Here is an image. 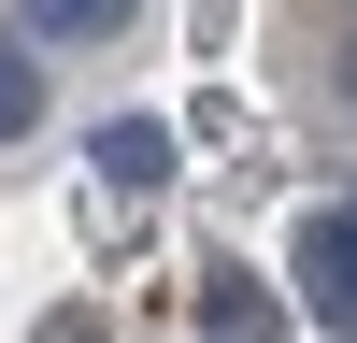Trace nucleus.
Wrapping results in <instances>:
<instances>
[{"label": "nucleus", "instance_id": "nucleus-3", "mask_svg": "<svg viewBox=\"0 0 357 343\" xmlns=\"http://www.w3.org/2000/svg\"><path fill=\"white\" fill-rule=\"evenodd\" d=\"M200 329H215V343H272V329H286V300H272V286L243 272V257H229V272L200 286Z\"/></svg>", "mask_w": 357, "mask_h": 343}, {"label": "nucleus", "instance_id": "nucleus-1", "mask_svg": "<svg viewBox=\"0 0 357 343\" xmlns=\"http://www.w3.org/2000/svg\"><path fill=\"white\" fill-rule=\"evenodd\" d=\"M286 286H301V314H314V329H343V343H357V200H343V215H301Z\"/></svg>", "mask_w": 357, "mask_h": 343}, {"label": "nucleus", "instance_id": "nucleus-2", "mask_svg": "<svg viewBox=\"0 0 357 343\" xmlns=\"http://www.w3.org/2000/svg\"><path fill=\"white\" fill-rule=\"evenodd\" d=\"M86 158H100V186H172V158H186V129H172V114H100V129H86Z\"/></svg>", "mask_w": 357, "mask_h": 343}, {"label": "nucleus", "instance_id": "nucleus-4", "mask_svg": "<svg viewBox=\"0 0 357 343\" xmlns=\"http://www.w3.org/2000/svg\"><path fill=\"white\" fill-rule=\"evenodd\" d=\"M29 43H100V29H129V0H15Z\"/></svg>", "mask_w": 357, "mask_h": 343}, {"label": "nucleus", "instance_id": "nucleus-5", "mask_svg": "<svg viewBox=\"0 0 357 343\" xmlns=\"http://www.w3.org/2000/svg\"><path fill=\"white\" fill-rule=\"evenodd\" d=\"M29 129H43V57L0 43V143H29Z\"/></svg>", "mask_w": 357, "mask_h": 343}, {"label": "nucleus", "instance_id": "nucleus-6", "mask_svg": "<svg viewBox=\"0 0 357 343\" xmlns=\"http://www.w3.org/2000/svg\"><path fill=\"white\" fill-rule=\"evenodd\" d=\"M343 86H357V57H343Z\"/></svg>", "mask_w": 357, "mask_h": 343}]
</instances>
